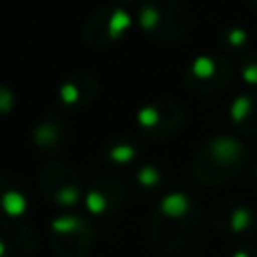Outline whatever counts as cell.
<instances>
[{
	"label": "cell",
	"instance_id": "obj_1",
	"mask_svg": "<svg viewBox=\"0 0 257 257\" xmlns=\"http://www.w3.org/2000/svg\"><path fill=\"white\" fill-rule=\"evenodd\" d=\"M139 22L151 38L163 42L179 38L185 30V16L175 0H145Z\"/></svg>",
	"mask_w": 257,
	"mask_h": 257
},
{
	"label": "cell",
	"instance_id": "obj_2",
	"mask_svg": "<svg viewBox=\"0 0 257 257\" xmlns=\"http://www.w3.org/2000/svg\"><path fill=\"white\" fill-rule=\"evenodd\" d=\"M92 241L88 223L76 215H62L50 225V243L60 257H84Z\"/></svg>",
	"mask_w": 257,
	"mask_h": 257
},
{
	"label": "cell",
	"instance_id": "obj_3",
	"mask_svg": "<svg viewBox=\"0 0 257 257\" xmlns=\"http://www.w3.org/2000/svg\"><path fill=\"white\" fill-rule=\"evenodd\" d=\"M131 26V14L122 6L104 8L96 12L82 28V36L92 46H106L120 40Z\"/></svg>",
	"mask_w": 257,
	"mask_h": 257
},
{
	"label": "cell",
	"instance_id": "obj_4",
	"mask_svg": "<svg viewBox=\"0 0 257 257\" xmlns=\"http://www.w3.org/2000/svg\"><path fill=\"white\" fill-rule=\"evenodd\" d=\"M38 187L46 199H52L58 205H74L82 191L78 175L64 165L44 167L38 177Z\"/></svg>",
	"mask_w": 257,
	"mask_h": 257
},
{
	"label": "cell",
	"instance_id": "obj_5",
	"mask_svg": "<svg viewBox=\"0 0 257 257\" xmlns=\"http://www.w3.org/2000/svg\"><path fill=\"white\" fill-rule=\"evenodd\" d=\"M179 120H181V112L171 102L149 104L139 112V126L151 139H161L169 135L179 124Z\"/></svg>",
	"mask_w": 257,
	"mask_h": 257
},
{
	"label": "cell",
	"instance_id": "obj_6",
	"mask_svg": "<svg viewBox=\"0 0 257 257\" xmlns=\"http://www.w3.org/2000/svg\"><path fill=\"white\" fill-rule=\"evenodd\" d=\"M96 78L90 72H78L74 76H70L58 90V98L64 106L68 108H76V106H84L92 100V96L96 94Z\"/></svg>",
	"mask_w": 257,
	"mask_h": 257
},
{
	"label": "cell",
	"instance_id": "obj_7",
	"mask_svg": "<svg viewBox=\"0 0 257 257\" xmlns=\"http://www.w3.org/2000/svg\"><path fill=\"white\" fill-rule=\"evenodd\" d=\"M120 203V187L114 179L102 177L92 183L88 195H86V207L92 215L104 217Z\"/></svg>",
	"mask_w": 257,
	"mask_h": 257
},
{
	"label": "cell",
	"instance_id": "obj_8",
	"mask_svg": "<svg viewBox=\"0 0 257 257\" xmlns=\"http://www.w3.org/2000/svg\"><path fill=\"white\" fill-rule=\"evenodd\" d=\"M28 209L24 193L14 185L0 181V225L8 227L16 223Z\"/></svg>",
	"mask_w": 257,
	"mask_h": 257
},
{
	"label": "cell",
	"instance_id": "obj_9",
	"mask_svg": "<svg viewBox=\"0 0 257 257\" xmlns=\"http://www.w3.org/2000/svg\"><path fill=\"white\" fill-rule=\"evenodd\" d=\"M32 141L42 151H54L62 141V128L60 124H56V118H46L44 122H40L32 135Z\"/></svg>",
	"mask_w": 257,
	"mask_h": 257
},
{
	"label": "cell",
	"instance_id": "obj_10",
	"mask_svg": "<svg viewBox=\"0 0 257 257\" xmlns=\"http://www.w3.org/2000/svg\"><path fill=\"white\" fill-rule=\"evenodd\" d=\"M135 157V149L131 147V145H120V143H116V145H112L110 149H108V159L112 161V163H126V161H131Z\"/></svg>",
	"mask_w": 257,
	"mask_h": 257
},
{
	"label": "cell",
	"instance_id": "obj_11",
	"mask_svg": "<svg viewBox=\"0 0 257 257\" xmlns=\"http://www.w3.org/2000/svg\"><path fill=\"white\" fill-rule=\"evenodd\" d=\"M12 106V92L6 86H0V112H6Z\"/></svg>",
	"mask_w": 257,
	"mask_h": 257
},
{
	"label": "cell",
	"instance_id": "obj_12",
	"mask_svg": "<svg viewBox=\"0 0 257 257\" xmlns=\"http://www.w3.org/2000/svg\"><path fill=\"white\" fill-rule=\"evenodd\" d=\"M0 257H8V247L2 239H0Z\"/></svg>",
	"mask_w": 257,
	"mask_h": 257
}]
</instances>
